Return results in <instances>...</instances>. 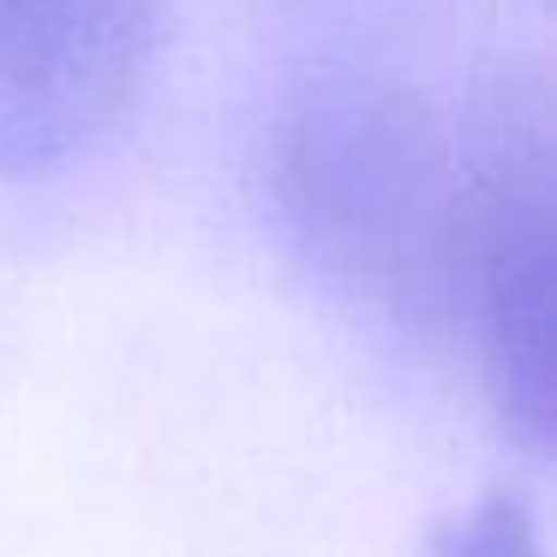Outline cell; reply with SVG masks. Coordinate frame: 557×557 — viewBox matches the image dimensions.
<instances>
[{"label":"cell","mask_w":557,"mask_h":557,"mask_svg":"<svg viewBox=\"0 0 557 557\" xmlns=\"http://www.w3.org/2000/svg\"><path fill=\"white\" fill-rule=\"evenodd\" d=\"M270 193L294 246L384 312H449L468 169L437 114L389 78H318L282 109Z\"/></svg>","instance_id":"cell-1"},{"label":"cell","mask_w":557,"mask_h":557,"mask_svg":"<svg viewBox=\"0 0 557 557\" xmlns=\"http://www.w3.org/2000/svg\"><path fill=\"white\" fill-rule=\"evenodd\" d=\"M473 366L528 449L552 432V138L540 109H509L468 169L456 294Z\"/></svg>","instance_id":"cell-2"},{"label":"cell","mask_w":557,"mask_h":557,"mask_svg":"<svg viewBox=\"0 0 557 557\" xmlns=\"http://www.w3.org/2000/svg\"><path fill=\"white\" fill-rule=\"evenodd\" d=\"M162 0H0V174H61L133 114Z\"/></svg>","instance_id":"cell-3"},{"label":"cell","mask_w":557,"mask_h":557,"mask_svg":"<svg viewBox=\"0 0 557 557\" xmlns=\"http://www.w3.org/2000/svg\"><path fill=\"white\" fill-rule=\"evenodd\" d=\"M425 557H545V540L533 509L516 492H485L473 504L449 509Z\"/></svg>","instance_id":"cell-4"}]
</instances>
